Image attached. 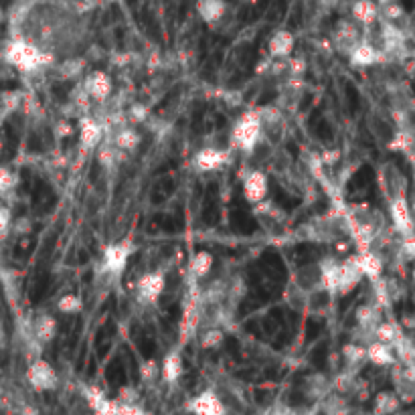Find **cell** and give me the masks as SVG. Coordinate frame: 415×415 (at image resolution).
I'll list each match as a JSON object with an SVG mask.
<instances>
[{"instance_id":"6da1fadb","label":"cell","mask_w":415,"mask_h":415,"mask_svg":"<svg viewBox=\"0 0 415 415\" xmlns=\"http://www.w3.org/2000/svg\"><path fill=\"white\" fill-rule=\"evenodd\" d=\"M318 267H320V286L332 294L353 292L364 278L355 258L345 261L326 260L322 261Z\"/></svg>"},{"instance_id":"7a4b0ae2","label":"cell","mask_w":415,"mask_h":415,"mask_svg":"<svg viewBox=\"0 0 415 415\" xmlns=\"http://www.w3.org/2000/svg\"><path fill=\"white\" fill-rule=\"evenodd\" d=\"M4 61L21 73H35L49 61V55L25 39H14L4 49Z\"/></svg>"},{"instance_id":"3957f363","label":"cell","mask_w":415,"mask_h":415,"mask_svg":"<svg viewBox=\"0 0 415 415\" xmlns=\"http://www.w3.org/2000/svg\"><path fill=\"white\" fill-rule=\"evenodd\" d=\"M261 130H263L261 111L250 109L235 122V126L231 130V142L241 152H254L260 142Z\"/></svg>"},{"instance_id":"277c9868","label":"cell","mask_w":415,"mask_h":415,"mask_svg":"<svg viewBox=\"0 0 415 415\" xmlns=\"http://www.w3.org/2000/svg\"><path fill=\"white\" fill-rule=\"evenodd\" d=\"M166 290V278L162 271H146L136 282V300L144 306L156 304Z\"/></svg>"},{"instance_id":"5b68a950","label":"cell","mask_w":415,"mask_h":415,"mask_svg":"<svg viewBox=\"0 0 415 415\" xmlns=\"http://www.w3.org/2000/svg\"><path fill=\"white\" fill-rule=\"evenodd\" d=\"M27 381L35 391H53L59 385L57 371L53 369L51 363H47L41 357L31 361L29 369H27Z\"/></svg>"},{"instance_id":"8992f818","label":"cell","mask_w":415,"mask_h":415,"mask_svg":"<svg viewBox=\"0 0 415 415\" xmlns=\"http://www.w3.org/2000/svg\"><path fill=\"white\" fill-rule=\"evenodd\" d=\"M389 215L393 221L395 231L401 237H410L414 233V215H412V207L407 197H395L389 201Z\"/></svg>"},{"instance_id":"52a82bcc","label":"cell","mask_w":415,"mask_h":415,"mask_svg":"<svg viewBox=\"0 0 415 415\" xmlns=\"http://www.w3.org/2000/svg\"><path fill=\"white\" fill-rule=\"evenodd\" d=\"M77 130H79V146L83 150L100 148L105 134L104 126H102L100 120H96L94 116H81L79 124H77Z\"/></svg>"},{"instance_id":"ba28073f","label":"cell","mask_w":415,"mask_h":415,"mask_svg":"<svg viewBox=\"0 0 415 415\" xmlns=\"http://www.w3.org/2000/svg\"><path fill=\"white\" fill-rule=\"evenodd\" d=\"M132 256V245L128 241H120V243H111L104 250L102 263L107 273H122L130 261Z\"/></svg>"},{"instance_id":"9c48e42d","label":"cell","mask_w":415,"mask_h":415,"mask_svg":"<svg viewBox=\"0 0 415 415\" xmlns=\"http://www.w3.org/2000/svg\"><path fill=\"white\" fill-rule=\"evenodd\" d=\"M189 412L193 415H227V407L223 399L215 391H201L189 401Z\"/></svg>"},{"instance_id":"30bf717a","label":"cell","mask_w":415,"mask_h":415,"mask_svg":"<svg viewBox=\"0 0 415 415\" xmlns=\"http://www.w3.org/2000/svg\"><path fill=\"white\" fill-rule=\"evenodd\" d=\"M83 92L88 94L90 100L94 102H105L111 92H113V83L111 77L105 71H92L85 79H83Z\"/></svg>"},{"instance_id":"8fae6325","label":"cell","mask_w":415,"mask_h":415,"mask_svg":"<svg viewBox=\"0 0 415 415\" xmlns=\"http://www.w3.org/2000/svg\"><path fill=\"white\" fill-rule=\"evenodd\" d=\"M269 193V180L261 170H252L243 178V197L252 205H260L267 199Z\"/></svg>"},{"instance_id":"7c38bea8","label":"cell","mask_w":415,"mask_h":415,"mask_svg":"<svg viewBox=\"0 0 415 415\" xmlns=\"http://www.w3.org/2000/svg\"><path fill=\"white\" fill-rule=\"evenodd\" d=\"M229 162V152L227 150H221V148H215V146H205L201 148L195 158H193V166L199 170V172H217L221 170L225 164Z\"/></svg>"},{"instance_id":"4fadbf2b","label":"cell","mask_w":415,"mask_h":415,"mask_svg":"<svg viewBox=\"0 0 415 415\" xmlns=\"http://www.w3.org/2000/svg\"><path fill=\"white\" fill-rule=\"evenodd\" d=\"M294 47H296V37L288 29H278L267 41V53L273 59H288L294 53Z\"/></svg>"},{"instance_id":"5bb4252c","label":"cell","mask_w":415,"mask_h":415,"mask_svg":"<svg viewBox=\"0 0 415 415\" xmlns=\"http://www.w3.org/2000/svg\"><path fill=\"white\" fill-rule=\"evenodd\" d=\"M383 187L387 191L389 201L395 197H407V180L395 164L383 166Z\"/></svg>"},{"instance_id":"9a60e30c","label":"cell","mask_w":415,"mask_h":415,"mask_svg":"<svg viewBox=\"0 0 415 415\" xmlns=\"http://www.w3.org/2000/svg\"><path fill=\"white\" fill-rule=\"evenodd\" d=\"M349 59H351V65H355V67H371L383 59V51L377 45L361 39L353 47V51L349 53Z\"/></svg>"},{"instance_id":"2e32d148","label":"cell","mask_w":415,"mask_h":415,"mask_svg":"<svg viewBox=\"0 0 415 415\" xmlns=\"http://www.w3.org/2000/svg\"><path fill=\"white\" fill-rule=\"evenodd\" d=\"M366 361L377 366H393L397 357H395V351L391 345L381 343V340H371L366 345Z\"/></svg>"},{"instance_id":"e0dca14e","label":"cell","mask_w":415,"mask_h":415,"mask_svg":"<svg viewBox=\"0 0 415 415\" xmlns=\"http://www.w3.org/2000/svg\"><path fill=\"white\" fill-rule=\"evenodd\" d=\"M185 373V361H183V355L178 351H170L160 364V377L164 383L168 385H174L178 383V379L183 377Z\"/></svg>"},{"instance_id":"ac0fdd59","label":"cell","mask_w":415,"mask_h":415,"mask_svg":"<svg viewBox=\"0 0 415 415\" xmlns=\"http://www.w3.org/2000/svg\"><path fill=\"white\" fill-rule=\"evenodd\" d=\"M361 33L357 29V25L349 23V21H343L338 27H336V33H334V43L336 47L343 53H351L353 47L361 41Z\"/></svg>"},{"instance_id":"d6986e66","label":"cell","mask_w":415,"mask_h":415,"mask_svg":"<svg viewBox=\"0 0 415 415\" xmlns=\"http://www.w3.org/2000/svg\"><path fill=\"white\" fill-rule=\"evenodd\" d=\"M355 260L359 263V267H361L364 278H369L371 282L381 280L385 263H383V258H381L379 254H375V252H371V250H364Z\"/></svg>"},{"instance_id":"ffe728a7","label":"cell","mask_w":415,"mask_h":415,"mask_svg":"<svg viewBox=\"0 0 415 415\" xmlns=\"http://www.w3.org/2000/svg\"><path fill=\"white\" fill-rule=\"evenodd\" d=\"M57 330H59V324H57V320L53 318L51 314H41L33 322V336H35V340L39 345L53 343L55 336H57Z\"/></svg>"},{"instance_id":"44dd1931","label":"cell","mask_w":415,"mask_h":415,"mask_svg":"<svg viewBox=\"0 0 415 415\" xmlns=\"http://www.w3.org/2000/svg\"><path fill=\"white\" fill-rule=\"evenodd\" d=\"M351 14L359 25L371 27L379 18V4L375 0H355L351 6Z\"/></svg>"},{"instance_id":"7402d4cb","label":"cell","mask_w":415,"mask_h":415,"mask_svg":"<svg viewBox=\"0 0 415 415\" xmlns=\"http://www.w3.org/2000/svg\"><path fill=\"white\" fill-rule=\"evenodd\" d=\"M197 12L203 23L217 25L227 12V4L225 0H197Z\"/></svg>"},{"instance_id":"603a6c76","label":"cell","mask_w":415,"mask_h":415,"mask_svg":"<svg viewBox=\"0 0 415 415\" xmlns=\"http://www.w3.org/2000/svg\"><path fill=\"white\" fill-rule=\"evenodd\" d=\"M140 142H142V136H140V132H138L136 128H132V126H122V128L116 132L111 144H113L118 150H122V152H134V150L140 146Z\"/></svg>"},{"instance_id":"cb8c5ba5","label":"cell","mask_w":415,"mask_h":415,"mask_svg":"<svg viewBox=\"0 0 415 415\" xmlns=\"http://www.w3.org/2000/svg\"><path fill=\"white\" fill-rule=\"evenodd\" d=\"M401 407V399L393 391H381L375 397L373 403V415H395Z\"/></svg>"},{"instance_id":"d4e9b609","label":"cell","mask_w":415,"mask_h":415,"mask_svg":"<svg viewBox=\"0 0 415 415\" xmlns=\"http://www.w3.org/2000/svg\"><path fill=\"white\" fill-rule=\"evenodd\" d=\"M355 318H357V324L361 326V330L375 336V328H377V324L381 322V318H379V308H377V306H373V304H363V306H359Z\"/></svg>"},{"instance_id":"484cf974","label":"cell","mask_w":415,"mask_h":415,"mask_svg":"<svg viewBox=\"0 0 415 415\" xmlns=\"http://www.w3.org/2000/svg\"><path fill=\"white\" fill-rule=\"evenodd\" d=\"M213 265H215V258H213L209 252H197V254L191 258L189 271H191L193 278L203 280V278H207L209 273L213 271Z\"/></svg>"},{"instance_id":"4316f807","label":"cell","mask_w":415,"mask_h":415,"mask_svg":"<svg viewBox=\"0 0 415 415\" xmlns=\"http://www.w3.org/2000/svg\"><path fill=\"white\" fill-rule=\"evenodd\" d=\"M403 336L399 324L395 322H379L377 328H375V340H381V343H387V345H395L399 338Z\"/></svg>"},{"instance_id":"83f0119b","label":"cell","mask_w":415,"mask_h":415,"mask_svg":"<svg viewBox=\"0 0 415 415\" xmlns=\"http://www.w3.org/2000/svg\"><path fill=\"white\" fill-rule=\"evenodd\" d=\"M328 381L324 375H312L306 379V395L312 399H322L328 393Z\"/></svg>"},{"instance_id":"f1b7e54d","label":"cell","mask_w":415,"mask_h":415,"mask_svg":"<svg viewBox=\"0 0 415 415\" xmlns=\"http://www.w3.org/2000/svg\"><path fill=\"white\" fill-rule=\"evenodd\" d=\"M343 357L349 366H359L361 363L366 361V347L359 345V343H351L343 347Z\"/></svg>"},{"instance_id":"f546056e","label":"cell","mask_w":415,"mask_h":415,"mask_svg":"<svg viewBox=\"0 0 415 415\" xmlns=\"http://www.w3.org/2000/svg\"><path fill=\"white\" fill-rule=\"evenodd\" d=\"M223 340H225V332H223L221 328H217V326L207 328V330L199 336V345H201V349H205V351H215V349H219V347L223 345Z\"/></svg>"},{"instance_id":"4dcf8cb0","label":"cell","mask_w":415,"mask_h":415,"mask_svg":"<svg viewBox=\"0 0 415 415\" xmlns=\"http://www.w3.org/2000/svg\"><path fill=\"white\" fill-rule=\"evenodd\" d=\"M57 310L61 314H77L83 310V300L77 294H63L57 300Z\"/></svg>"},{"instance_id":"1f68e13d","label":"cell","mask_w":415,"mask_h":415,"mask_svg":"<svg viewBox=\"0 0 415 415\" xmlns=\"http://www.w3.org/2000/svg\"><path fill=\"white\" fill-rule=\"evenodd\" d=\"M324 414L326 415H349V403L340 397V395H330L324 401Z\"/></svg>"},{"instance_id":"d6a6232c","label":"cell","mask_w":415,"mask_h":415,"mask_svg":"<svg viewBox=\"0 0 415 415\" xmlns=\"http://www.w3.org/2000/svg\"><path fill=\"white\" fill-rule=\"evenodd\" d=\"M83 69H85V61H83V59H67V61L59 67V73H61L65 79H71V77H77Z\"/></svg>"},{"instance_id":"836d02e7","label":"cell","mask_w":415,"mask_h":415,"mask_svg":"<svg viewBox=\"0 0 415 415\" xmlns=\"http://www.w3.org/2000/svg\"><path fill=\"white\" fill-rule=\"evenodd\" d=\"M126 155V152H122V150H118L113 144L111 146H104L102 150H100V155H98V160H100V164L105 166V168H111V166H116L122 158L120 156Z\"/></svg>"},{"instance_id":"e575fe53","label":"cell","mask_w":415,"mask_h":415,"mask_svg":"<svg viewBox=\"0 0 415 415\" xmlns=\"http://www.w3.org/2000/svg\"><path fill=\"white\" fill-rule=\"evenodd\" d=\"M158 375H160V366H158L155 359H148V361H144V363L140 364V379H142V383L152 385L155 381H158Z\"/></svg>"},{"instance_id":"d590c367","label":"cell","mask_w":415,"mask_h":415,"mask_svg":"<svg viewBox=\"0 0 415 415\" xmlns=\"http://www.w3.org/2000/svg\"><path fill=\"white\" fill-rule=\"evenodd\" d=\"M14 185H16V174H14L10 168L0 166V195H4V193L12 191V189H14Z\"/></svg>"},{"instance_id":"8d00e7d4","label":"cell","mask_w":415,"mask_h":415,"mask_svg":"<svg viewBox=\"0 0 415 415\" xmlns=\"http://www.w3.org/2000/svg\"><path fill=\"white\" fill-rule=\"evenodd\" d=\"M83 397H85L88 405H90L92 410H96L105 399V393L102 389H98V387H85V389H83Z\"/></svg>"},{"instance_id":"74e56055","label":"cell","mask_w":415,"mask_h":415,"mask_svg":"<svg viewBox=\"0 0 415 415\" xmlns=\"http://www.w3.org/2000/svg\"><path fill=\"white\" fill-rule=\"evenodd\" d=\"M128 116H130V120H132L134 124H142V122L148 120L150 109H148V105L144 104H132L130 105V109H128Z\"/></svg>"},{"instance_id":"f35d334b","label":"cell","mask_w":415,"mask_h":415,"mask_svg":"<svg viewBox=\"0 0 415 415\" xmlns=\"http://www.w3.org/2000/svg\"><path fill=\"white\" fill-rule=\"evenodd\" d=\"M118 401L120 403H138L140 401V393L134 387H122L118 391Z\"/></svg>"},{"instance_id":"ab89813d","label":"cell","mask_w":415,"mask_h":415,"mask_svg":"<svg viewBox=\"0 0 415 415\" xmlns=\"http://www.w3.org/2000/svg\"><path fill=\"white\" fill-rule=\"evenodd\" d=\"M94 415H118V401L105 397L104 401L94 410Z\"/></svg>"},{"instance_id":"60d3db41","label":"cell","mask_w":415,"mask_h":415,"mask_svg":"<svg viewBox=\"0 0 415 415\" xmlns=\"http://www.w3.org/2000/svg\"><path fill=\"white\" fill-rule=\"evenodd\" d=\"M118 415H146V412L142 410L140 403H120L118 401Z\"/></svg>"},{"instance_id":"b9f144b4","label":"cell","mask_w":415,"mask_h":415,"mask_svg":"<svg viewBox=\"0 0 415 415\" xmlns=\"http://www.w3.org/2000/svg\"><path fill=\"white\" fill-rule=\"evenodd\" d=\"M10 225H12V215H10V209L0 207V237L8 233Z\"/></svg>"},{"instance_id":"7bdbcfd3","label":"cell","mask_w":415,"mask_h":415,"mask_svg":"<svg viewBox=\"0 0 415 415\" xmlns=\"http://www.w3.org/2000/svg\"><path fill=\"white\" fill-rule=\"evenodd\" d=\"M21 415H39V412L33 407V405H23V410H21Z\"/></svg>"},{"instance_id":"ee69618b","label":"cell","mask_w":415,"mask_h":415,"mask_svg":"<svg viewBox=\"0 0 415 415\" xmlns=\"http://www.w3.org/2000/svg\"><path fill=\"white\" fill-rule=\"evenodd\" d=\"M379 6H385V4H389V2H397V0H375Z\"/></svg>"},{"instance_id":"f6af8a7d","label":"cell","mask_w":415,"mask_h":415,"mask_svg":"<svg viewBox=\"0 0 415 415\" xmlns=\"http://www.w3.org/2000/svg\"><path fill=\"white\" fill-rule=\"evenodd\" d=\"M273 415H290V414H286V412H278V414H273Z\"/></svg>"},{"instance_id":"bcb514c9","label":"cell","mask_w":415,"mask_h":415,"mask_svg":"<svg viewBox=\"0 0 415 415\" xmlns=\"http://www.w3.org/2000/svg\"><path fill=\"white\" fill-rule=\"evenodd\" d=\"M414 280H415V267H414Z\"/></svg>"}]
</instances>
